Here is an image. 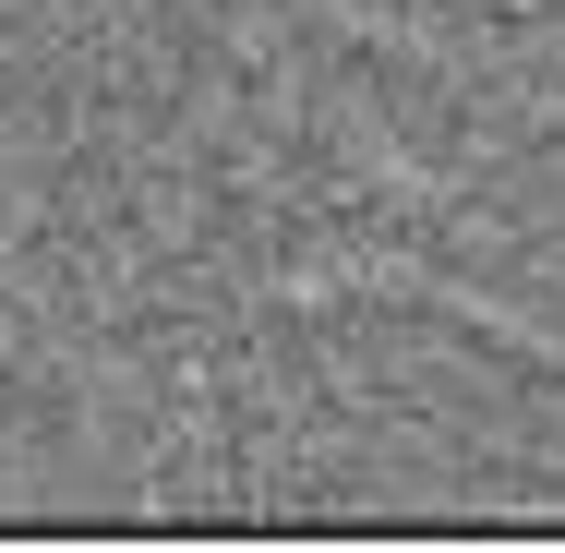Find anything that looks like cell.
Returning <instances> with one entry per match:
<instances>
[]
</instances>
